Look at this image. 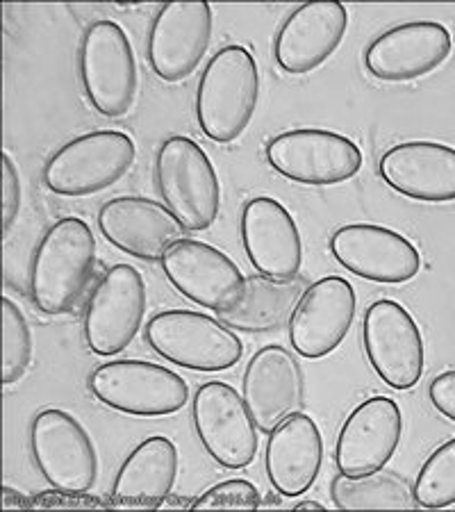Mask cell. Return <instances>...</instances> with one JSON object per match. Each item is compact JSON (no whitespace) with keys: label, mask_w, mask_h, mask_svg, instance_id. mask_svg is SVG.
<instances>
[{"label":"cell","mask_w":455,"mask_h":512,"mask_svg":"<svg viewBox=\"0 0 455 512\" xmlns=\"http://www.w3.org/2000/svg\"><path fill=\"white\" fill-rule=\"evenodd\" d=\"M260 101V69L244 46H226L205 66L196 89V119L203 135L233 144L251 126Z\"/></svg>","instance_id":"obj_1"},{"label":"cell","mask_w":455,"mask_h":512,"mask_svg":"<svg viewBox=\"0 0 455 512\" xmlns=\"http://www.w3.org/2000/svg\"><path fill=\"white\" fill-rule=\"evenodd\" d=\"M96 239L78 217H64L46 230L30 267V294L44 315H64L80 301L94 274Z\"/></svg>","instance_id":"obj_2"},{"label":"cell","mask_w":455,"mask_h":512,"mask_svg":"<svg viewBox=\"0 0 455 512\" xmlns=\"http://www.w3.org/2000/svg\"><path fill=\"white\" fill-rule=\"evenodd\" d=\"M155 183L180 226L192 233L212 228L221 208V185L208 153L189 137H169L155 158Z\"/></svg>","instance_id":"obj_3"},{"label":"cell","mask_w":455,"mask_h":512,"mask_svg":"<svg viewBox=\"0 0 455 512\" xmlns=\"http://www.w3.org/2000/svg\"><path fill=\"white\" fill-rule=\"evenodd\" d=\"M78 66L87 101L101 117L119 119L132 110L139 73L135 51L119 23H91L80 41Z\"/></svg>","instance_id":"obj_4"},{"label":"cell","mask_w":455,"mask_h":512,"mask_svg":"<svg viewBox=\"0 0 455 512\" xmlns=\"http://www.w3.org/2000/svg\"><path fill=\"white\" fill-rule=\"evenodd\" d=\"M144 335L160 358L203 374L228 371L244 355V344L233 328L194 310L157 312Z\"/></svg>","instance_id":"obj_5"},{"label":"cell","mask_w":455,"mask_h":512,"mask_svg":"<svg viewBox=\"0 0 455 512\" xmlns=\"http://www.w3.org/2000/svg\"><path fill=\"white\" fill-rule=\"evenodd\" d=\"M137 146L126 132L94 130L71 139L48 158L44 185L57 196L85 198L101 194L126 176Z\"/></svg>","instance_id":"obj_6"},{"label":"cell","mask_w":455,"mask_h":512,"mask_svg":"<svg viewBox=\"0 0 455 512\" xmlns=\"http://www.w3.org/2000/svg\"><path fill=\"white\" fill-rule=\"evenodd\" d=\"M89 392L103 406L132 417H169L189 401L185 378L146 360H114L96 367Z\"/></svg>","instance_id":"obj_7"},{"label":"cell","mask_w":455,"mask_h":512,"mask_svg":"<svg viewBox=\"0 0 455 512\" xmlns=\"http://www.w3.org/2000/svg\"><path fill=\"white\" fill-rule=\"evenodd\" d=\"M364 353L371 369L392 390L408 392L426 369L424 335L415 317L392 299L371 303L362 321Z\"/></svg>","instance_id":"obj_8"},{"label":"cell","mask_w":455,"mask_h":512,"mask_svg":"<svg viewBox=\"0 0 455 512\" xmlns=\"http://www.w3.org/2000/svg\"><path fill=\"white\" fill-rule=\"evenodd\" d=\"M267 160L280 176L312 187L342 185L362 169L358 144L321 128L287 130L273 137L267 144Z\"/></svg>","instance_id":"obj_9"},{"label":"cell","mask_w":455,"mask_h":512,"mask_svg":"<svg viewBox=\"0 0 455 512\" xmlns=\"http://www.w3.org/2000/svg\"><path fill=\"white\" fill-rule=\"evenodd\" d=\"M30 449L48 485L91 492L98 481V453L87 428L60 408H46L30 424Z\"/></svg>","instance_id":"obj_10"},{"label":"cell","mask_w":455,"mask_h":512,"mask_svg":"<svg viewBox=\"0 0 455 512\" xmlns=\"http://www.w3.org/2000/svg\"><path fill=\"white\" fill-rule=\"evenodd\" d=\"M192 417L198 440L217 465L237 472L258 456L260 428L233 385L210 381L198 387Z\"/></svg>","instance_id":"obj_11"},{"label":"cell","mask_w":455,"mask_h":512,"mask_svg":"<svg viewBox=\"0 0 455 512\" xmlns=\"http://www.w3.org/2000/svg\"><path fill=\"white\" fill-rule=\"evenodd\" d=\"M146 283L130 264H114L91 294L85 312V342L96 355L110 358L128 349L142 330Z\"/></svg>","instance_id":"obj_12"},{"label":"cell","mask_w":455,"mask_h":512,"mask_svg":"<svg viewBox=\"0 0 455 512\" xmlns=\"http://www.w3.org/2000/svg\"><path fill=\"white\" fill-rule=\"evenodd\" d=\"M212 7L203 0H176L160 7L148 30V64L164 82L194 76L212 41Z\"/></svg>","instance_id":"obj_13"},{"label":"cell","mask_w":455,"mask_h":512,"mask_svg":"<svg viewBox=\"0 0 455 512\" xmlns=\"http://www.w3.org/2000/svg\"><path fill=\"white\" fill-rule=\"evenodd\" d=\"M162 269L185 299L219 315L235 308L246 289L242 269L217 246L198 239L185 237L171 246L162 258Z\"/></svg>","instance_id":"obj_14"},{"label":"cell","mask_w":455,"mask_h":512,"mask_svg":"<svg viewBox=\"0 0 455 512\" xmlns=\"http://www.w3.org/2000/svg\"><path fill=\"white\" fill-rule=\"evenodd\" d=\"M330 253L353 276L403 285L419 276L421 253L408 237L376 224H349L330 237Z\"/></svg>","instance_id":"obj_15"},{"label":"cell","mask_w":455,"mask_h":512,"mask_svg":"<svg viewBox=\"0 0 455 512\" xmlns=\"http://www.w3.org/2000/svg\"><path fill=\"white\" fill-rule=\"evenodd\" d=\"M451 53L449 28L437 21H408L378 35L362 60L380 82H412L440 69Z\"/></svg>","instance_id":"obj_16"},{"label":"cell","mask_w":455,"mask_h":512,"mask_svg":"<svg viewBox=\"0 0 455 512\" xmlns=\"http://www.w3.org/2000/svg\"><path fill=\"white\" fill-rule=\"evenodd\" d=\"M355 289L342 276H326L305 289L292 319L289 342L308 360H321L339 349L355 321Z\"/></svg>","instance_id":"obj_17"},{"label":"cell","mask_w":455,"mask_h":512,"mask_svg":"<svg viewBox=\"0 0 455 512\" xmlns=\"http://www.w3.org/2000/svg\"><path fill=\"white\" fill-rule=\"evenodd\" d=\"M403 415L390 396H371L346 417L337 437L335 462L339 474L360 478L383 472L399 451Z\"/></svg>","instance_id":"obj_18"},{"label":"cell","mask_w":455,"mask_h":512,"mask_svg":"<svg viewBox=\"0 0 455 512\" xmlns=\"http://www.w3.org/2000/svg\"><path fill=\"white\" fill-rule=\"evenodd\" d=\"M103 237L130 258L162 260L171 246L185 239V228L167 205L142 196L110 198L98 210Z\"/></svg>","instance_id":"obj_19"},{"label":"cell","mask_w":455,"mask_h":512,"mask_svg":"<svg viewBox=\"0 0 455 512\" xmlns=\"http://www.w3.org/2000/svg\"><path fill=\"white\" fill-rule=\"evenodd\" d=\"M349 30L342 3H305L287 16L273 39L276 64L289 76H308L333 57Z\"/></svg>","instance_id":"obj_20"},{"label":"cell","mask_w":455,"mask_h":512,"mask_svg":"<svg viewBox=\"0 0 455 512\" xmlns=\"http://www.w3.org/2000/svg\"><path fill=\"white\" fill-rule=\"evenodd\" d=\"M242 244L248 262L271 280L299 278L303 242L299 226L283 203L271 196H255L242 212Z\"/></svg>","instance_id":"obj_21"},{"label":"cell","mask_w":455,"mask_h":512,"mask_svg":"<svg viewBox=\"0 0 455 512\" xmlns=\"http://www.w3.org/2000/svg\"><path fill=\"white\" fill-rule=\"evenodd\" d=\"M242 396L262 433L303 406V374L292 351L283 346H264L253 355L242 378Z\"/></svg>","instance_id":"obj_22"},{"label":"cell","mask_w":455,"mask_h":512,"mask_svg":"<svg viewBox=\"0 0 455 512\" xmlns=\"http://www.w3.org/2000/svg\"><path fill=\"white\" fill-rule=\"evenodd\" d=\"M380 176L396 194L419 203L455 201V148L440 142H403L380 158Z\"/></svg>","instance_id":"obj_23"},{"label":"cell","mask_w":455,"mask_h":512,"mask_svg":"<svg viewBox=\"0 0 455 512\" xmlns=\"http://www.w3.org/2000/svg\"><path fill=\"white\" fill-rule=\"evenodd\" d=\"M267 476L280 497H301L324 465V437L310 415L294 412L269 433Z\"/></svg>","instance_id":"obj_24"},{"label":"cell","mask_w":455,"mask_h":512,"mask_svg":"<svg viewBox=\"0 0 455 512\" xmlns=\"http://www.w3.org/2000/svg\"><path fill=\"white\" fill-rule=\"evenodd\" d=\"M178 449L169 437L153 435L132 449L112 485V508L155 510L167 506L178 478Z\"/></svg>","instance_id":"obj_25"},{"label":"cell","mask_w":455,"mask_h":512,"mask_svg":"<svg viewBox=\"0 0 455 512\" xmlns=\"http://www.w3.org/2000/svg\"><path fill=\"white\" fill-rule=\"evenodd\" d=\"M303 292L299 278L271 280L260 274L251 276L246 278V289L239 303L219 317L223 324L242 333H269L292 319Z\"/></svg>","instance_id":"obj_26"},{"label":"cell","mask_w":455,"mask_h":512,"mask_svg":"<svg viewBox=\"0 0 455 512\" xmlns=\"http://www.w3.org/2000/svg\"><path fill=\"white\" fill-rule=\"evenodd\" d=\"M330 497L339 510H403L417 506L410 485L390 472L360 478L339 474L330 483Z\"/></svg>","instance_id":"obj_27"},{"label":"cell","mask_w":455,"mask_h":512,"mask_svg":"<svg viewBox=\"0 0 455 512\" xmlns=\"http://www.w3.org/2000/svg\"><path fill=\"white\" fill-rule=\"evenodd\" d=\"M412 494L421 508L455 506V437L430 453L419 469Z\"/></svg>","instance_id":"obj_28"},{"label":"cell","mask_w":455,"mask_h":512,"mask_svg":"<svg viewBox=\"0 0 455 512\" xmlns=\"http://www.w3.org/2000/svg\"><path fill=\"white\" fill-rule=\"evenodd\" d=\"M32 362V333L19 305L3 296V385L28 374Z\"/></svg>","instance_id":"obj_29"},{"label":"cell","mask_w":455,"mask_h":512,"mask_svg":"<svg viewBox=\"0 0 455 512\" xmlns=\"http://www.w3.org/2000/svg\"><path fill=\"white\" fill-rule=\"evenodd\" d=\"M260 506V490L253 483L242 481V478L214 485L192 503L194 510H258Z\"/></svg>","instance_id":"obj_30"},{"label":"cell","mask_w":455,"mask_h":512,"mask_svg":"<svg viewBox=\"0 0 455 512\" xmlns=\"http://www.w3.org/2000/svg\"><path fill=\"white\" fill-rule=\"evenodd\" d=\"M21 210V176L10 155L3 153V226L10 233Z\"/></svg>","instance_id":"obj_31"},{"label":"cell","mask_w":455,"mask_h":512,"mask_svg":"<svg viewBox=\"0 0 455 512\" xmlns=\"http://www.w3.org/2000/svg\"><path fill=\"white\" fill-rule=\"evenodd\" d=\"M110 503H105L101 499L91 497L87 492H69V490H46L39 492L37 497H32V508H107Z\"/></svg>","instance_id":"obj_32"},{"label":"cell","mask_w":455,"mask_h":512,"mask_svg":"<svg viewBox=\"0 0 455 512\" xmlns=\"http://www.w3.org/2000/svg\"><path fill=\"white\" fill-rule=\"evenodd\" d=\"M428 399L442 417L455 424V369H446L430 381Z\"/></svg>","instance_id":"obj_33"},{"label":"cell","mask_w":455,"mask_h":512,"mask_svg":"<svg viewBox=\"0 0 455 512\" xmlns=\"http://www.w3.org/2000/svg\"><path fill=\"white\" fill-rule=\"evenodd\" d=\"M14 508H32V499H28L23 492L14 490V487L5 485L3 487V510H14Z\"/></svg>","instance_id":"obj_34"},{"label":"cell","mask_w":455,"mask_h":512,"mask_svg":"<svg viewBox=\"0 0 455 512\" xmlns=\"http://www.w3.org/2000/svg\"><path fill=\"white\" fill-rule=\"evenodd\" d=\"M294 508L296 510H324V506H321V503H317V501H301V503H296Z\"/></svg>","instance_id":"obj_35"}]
</instances>
